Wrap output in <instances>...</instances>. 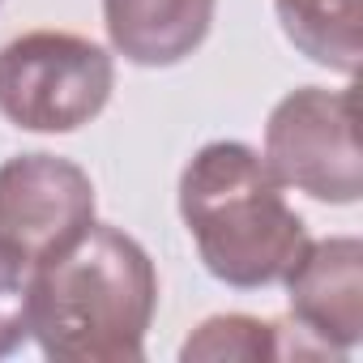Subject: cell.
I'll return each mask as SVG.
<instances>
[{"label":"cell","instance_id":"30bf717a","mask_svg":"<svg viewBox=\"0 0 363 363\" xmlns=\"http://www.w3.org/2000/svg\"><path fill=\"white\" fill-rule=\"evenodd\" d=\"M30 282L35 265L0 248V359H9L30 337Z\"/></svg>","mask_w":363,"mask_h":363},{"label":"cell","instance_id":"7a4b0ae2","mask_svg":"<svg viewBox=\"0 0 363 363\" xmlns=\"http://www.w3.org/2000/svg\"><path fill=\"white\" fill-rule=\"evenodd\" d=\"M179 218L201 265L235 291L282 282L312 244L274 171L244 141H210L189 158L179 171Z\"/></svg>","mask_w":363,"mask_h":363},{"label":"cell","instance_id":"3957f363","mask_svg":"<svg viewBox=\"0 0 363 363\" xmlns=\"http://www.w3.org/2000/svg\"><path fill=\"white\" fill-rule=\"evenodd\" d=\"M116 90L111 56L69 30H26L0 48V116L26 133H73Z\"/></svg>","mask_w":363,"mask_h":363},{"label":"cell","instance_id":"9c48e42d","mask_svg":"<svg viewBox=\"0 0 363 363\" xmlns=\"http://www.w3.org/2000/svg\"><path fill=\"white\" fill-rule=\"evenodd\" d=\"M184 363H218V359H282V325L261 320V316H244V312H227V316H210L201 320L189 342L179 346Z\"/></svg>","mask_w":363,"mask_h":363},{"label":"cell","instance_id":"ba28073f","mask_svg":"<svg viewBox=\"0 0 363 363\" xmlns=\"http://www.w3.org/2000/svg\"><path fill=\"white\" fill-rule=\"evenodd\" d=\"M282 35L312 65L354 77L363 56V0H274Z\"/></svg>","mask_w":363,"mask_h":363},{"label":"cell","instance_id":"8992f818","mask_svg":"<svg viewBox=\"0 0 363 363\" xmlns=\"http://www.w3.org/2000/svg\"><path fill=\"white\" fill-rule=\"evenodd\" d=\"M291 316L329 354H346L363 337V244L354 235L316 240L282 278Z\"/></svg>","mask_w":363,"mask_h":363},{"label":"cell","instance_id":"52a82bcc","mask_svg":"<svg viewBox=\"0 0 363 363\" xmlns=\"http://www.w3.org/2000/svg\"><path fill=\"white\" fill-rule=\"evenodd\" d=\"M218 0H103L111 48L141 69H171L189 60L210 26Z\"/></svg>","mask_w":363,"mask_h":363},{"label":"cell","instance_id":"6da1fadb","mask_svg":"<svg viewBox=\"0 0 363 363\" xmlns=\"http://www.w3.org/2000/svg\"><path fill=\"white\" fill-rule=\"evenodd\" d=\"M158 308L150 252L120 227L90 223L35 269L30 337L56 363H137Z\"/></svg>","mask_w":363,"mask_h":363},{"label":"cell","instance_id":"5b68a950","mask_svg":"<svg viewBox=\"0 0 363 363\" xmlns=\"http://www.w3.org/2000/svg\"><path fill=\"white\" fill-rule=\"evenodd\" d=\"M94 223L90 175L60 154H18L0 162V248L26 265H48Z\"/></svg>","mask_w":363,"mask_h":363},{"label":"cell","instance_id":"277c9868","mask_svg":"<svg viewBox=\"0 0 363 363\" xmlns=\"http://www.w3.org/2000/svg\"><path fill=\"white\" fill-rule=\"evenodd\" d=\"M354 124V90L299 86L269 111L265 167L282 189L308 193L325 206H354L363 197Z\"/></svg>","mask_w":363,"mask_h":363}]
</instances>
